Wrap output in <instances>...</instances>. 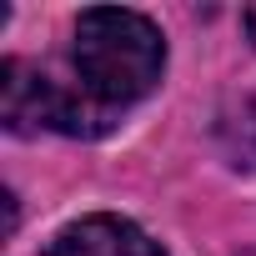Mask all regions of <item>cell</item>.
I'll return each instance as SVG.
<instances>
[{
  "label": "cell",
  "mask_w": 256,
  "mask_h": 256,
  "mask_svg": "<svg viewBox=\"0 0 256 256\" xmlns=\"http://www.w3.org/2000/svg\"><path fill=\"white\" fill-rule=\"evenodd\" d=\"M76 76L80 90L100 106H131L156 90L161 66H166V40L161 30L136 16V10H116L96 6L80 10L76 20Z\"/></svg>",
  "instance_id": "6da1fadb"
},
{
  "label": "cell",
  "mask_w": 256,
  "mask_h": 256,
  "mask_svg": "<svg viewBox=\"0 0 256 256\" xmlns=\"http://www.w3.org/2000/svg\"><path fill=\"white\" fill-rule=\"evenodd\" d=\"M246 36H251V40H256V6H251V10H246Z\"/></svg>",
  "instance_id": "277c9868"
},
{
  "label": "cell",
  "mask_w": 256,
  "mask_h": 256,
  "mask_svg": "<svg viewBox=\"0 0 256 256\" xmlns=\"http://www.w3.org/2000/svg\"><path fill=\"white\" fill-rule=\"evenodd\" d=\"M0 116H6V126L20 131V136L26 131H40V126L66 131V136H96V131H106L100 100L70 96L50 76H40V70H30L20 60L0 66Z\"/></svg>",
  "instance_id": "7a4b0ae2"
},
{
  "label": "cell",
  "mask_w": 256,
  "mask_h": 256,
  "mask_svg": "<svg viewBox=\"0 0 256 256\" xmlns=\"http://www.w3.org/2000/svg\"><path fill=\"white\" fill-rule=\"evenodd\" d=\"M46 256H166L136 221H120V216H86L70 221Z\"/></svg>",
  "instance_id": "3957f363"
}]
</instances>
